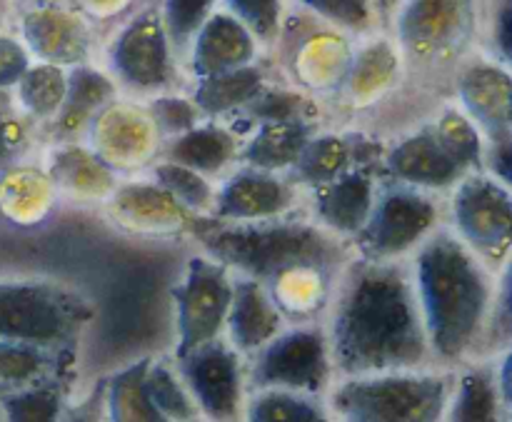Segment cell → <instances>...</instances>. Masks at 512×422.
Instances as JSON below:
<instances>
[{
  "mask_svg": "<svg viewBox=\"0 0 512 422\" xmlns=\"http://www.w3.org/2000/svg\"><path fill=\"white\" fill-rule=\"evenodd\" d=\"M188 238L198 253L213 258L233 275L258 280L260 285L303 263L343 268L353 255L350 243L315 225L308 215H288L258 223L195 218Z\"/></svg>",
  "mask_w": 512,
  "mask_h": 422,
  "instance_id": "3",
  "label": "cell"
},
{
  "mask_svg": "<svg viewBox=\"0 0 512 422\" xmlns=\"http://www.w3.org/2000/svg\"><path fill=\"white\" fill-rule=\"evenodd\" d=\"M240 148H243V140L230 128L200 123L188 133L170 138V143L163 145L160 160H170V163L195 170L203 178L215 180L218 175L228 173L230 165L238 163Z\"/></svg>",
  "mask_w": 512,
  "mask_h": 422,
  "instance_id": "26",
  "label": "cell"
},
{
  "mask_svg": "<svg viewBox=\"0 0 512 422\" xmlns=\"http://www.w3.org/2000/svg\"><path fill=\"white\" fill-rule=\"evenodd\" d=\"M30 68V53L15 38L0 35V88L18 85L25 70Z\"/></svg>",
  "mask_w": 512,
  "mask_h": 422,
  "instance_id": "47",
  "label": "cell"
},
{
  "mask_svg": "<svg viewBox=\"0 0 512 422\" xmlns=\"http://www.w3.org/2000/svg\"><path fill=\"white\" fill-rule=\"evenodd\" d=\"M335 383L323 325H288L253 358L245 360V388L325 398Z\"/></svg>",
  "mask_w": 512,
  "mask_h": 422,
  "instance_id": "8",
  "label": "cell"
},
{
  "mask_svg": "<svg viewBox=\"0 0 512 422\" xmlns=\"http://www.w3.org/2000/svg\"><path fill=\"white\" fill-rule=\"evenodd\" d=\"M265 75L258 65H243L238 70H228V73L210 75V78H200L195 85L193 103L200 110V115H218L230 113V110L245 108L255 95L263 90Z\"/></svg>",
  "mask_w": 512,
  "mask_h": 422,
  "instance_id": "33",
  "label": "cell"
},
{
  "mask_svg": "<svg viewBox=\"0 0 512 422\" xmlns=\"http://www.w3.org/2000/svg\"><path fill=\"white\" fill-rule=\"evenodd\" d=\"M35 8H50V5H63L65 0H33Z\"/></svg>",
  "mask_w": 512,
  "mask_h": 422,
  "instance_id": "53",
  "label": "cell"
},
{
  "mask_svg": "<svg viewBox=\"0 0 512 422\" xmlns=\"http://www.w3.org/2000/svg\"><path fill=\"white\" fill-rule=\"evenodd\" d=\"M308 100L293 90H260L245 110L255 123H283V120H305Z\"/></svg>",
  "mask_w": 512,
  "mask_h": 422,
  "instance_id": "46",
  "label": "cell"
},
{
  "mask_svg": "<svg viewBox=\"0 0 512 422\" xmlns=\"http://www.w3.org/2000/svg\"><path fill=\"white\" fill-rule=\"evenodd\" d=\"M405 0H373V10L375 15H383V18H388L390 13H395V10L403 5Z\"/></svg>",
  "mask_w": 512,
  "mask_h": 422,
  "instance_id": "52",
  "label": "cell"
},
{
  "mask_svg": "<svg viewBox=\"0 0 512 422\" xmlns=\"http://www.w3.org/2000/svg\"><path fill=\"white\" fill-rule=\"evenodd\" d=\"M20 143H23V128L18 120L8 118L0 108V170L13 163V153L20 148Z\"/></svg>",
  "mask_w": 512,
  "mask_h": 422,
  "instance_id": "49",
  "label": "cell"
},
{
  "mask_svg": "<svg viewBox=\"0 0 512 422\" xmlns=\"http://www.w3.org/2000/svg\"><path fill=\"white\" fill-rule=\"evenodd\" d=\"M148 113L163 138H178L200 125V118H203L193 100L180 98V95H158L150 100Z\"/></svg>",
  "mask_w": 512,
  "mask_h": 422,
  "instance_id": "43",
  "label": "cell"
},
{
  "mask_svg": "<svg viewBox=\"0 0 512 422\" xmlns=\"http://www.w3.org/2000/svg\"><path fill=\"white\" fill-rule=\"evenodd\" d=\"M298 3L323 18L325 23L353 30V33H363L375 20L373 0H298Z\"/></svg>",
  "mask_w": 512,
  "mask_h": 422,
  "instance_id": "45",
  "label": "cell"
},
{
  "mask_svg": "<svg viewBox=\"0 0 512 422\" xmlns=\"http://www.w3.org/2000/svg\"><path fill=\"white\" fill-rule=\"evenodd\" d=\"M243 422H333L325 398L285 393V390H260L245 400Z\"/></svg>",
  "mask_w": 512,
  "mask_h": 422,
  "instance_id": "35",
  "label": "cell"
},
{
  "mask_svg": "<svg viewBox=\"0 0 512 422\" xmlns=\"http://www.w3.org/2000/svg\"><path fill=\"white\" fill-rule=\"evenodd\" d=\"M150 358L125 363L103 378V415L105 422H168L155 410L145 390V368Z\"/></svg>",
  "mask_w": 512,
  "mask_h": 422,
  "instance_id": "30",
  "label": "cell"
},
{
  "mask_svg": "<svg viewBox=\"0 0 512 422\" xmlns=\"http://www.w3.org/2000/svg\"><path fill=\"white\" fill-rule=\"evenodd\" d=\"M445 225L443 195L385 180L363 225L350 243L353 255L375 263H408L415 250Z\"/></svg>",
  "mask_w": 512,
  "mask_h": 422,
  "instance_id": "6",
  "label": "cell"
},
{
  "mask_svg": "<svg viewBox=\"0 0 512 422\" xmlns=\"http://www.w3.org/2000/svg\"><path fill=\"white\" fill-rule=\"evenodd\" d=\"M230 15L250 30L255 40H273L283 23V0H225Z\"/></svg>",
  "mask_w": 512,
  "mask_h": 422,
  "instance_id": "44",
  "label": "cell"
},
{
  "mask_svg": "<svg viewBox=\"0 0 512 422\" xmlns=\"http://www.w3.org/2000/svg\"><path fill=\"white\" fill-rule=\"evenodd\" d=\"M103 215L118 233L153 243L188 238L195 215L153 178L120 180L103 205Z\"/></svg>",
  "mask_w": 512,
  "mask_h": 422,
  "instance_id": "12",
  "label": "cell"
},
{
  "mask_svg": "<svg viewBox=\"0 0 512 422\" xmlns=\"http://www.w3.org/2000/svg\"><path fill=\"white\" fill-rule=\"evenodd\" d=\"M85 13H90L93 18H110V15L120 13L130 5V0H75Z\"/></svg>",
  "mask_w": 512,
  "mask_h": 422,
  "instance_id": "51",
  "label": "cell"
},
{
  "mask_svg": "<svg viewBox=\"0 0 512 422\" xmlns=\"http://www.w3.org/2000/svg\"><path fill=\"white\" fill-rule=\"evenodd\" d=\"M333 422H348V420H335V418H333Z\"/></svg>",
  "mask_w": 512,
  "mask_h": 422,
  "instance_id": "54",
  "label": "cell"
},
{
  "mask_svg": "<svg viewBox=\"0 0 512 422\" xmlns=\"http://www.w3.org/2000/svg\"><path fill=\"white\" fill-rule=\"evenodd\" d=\"M70 380H48L18 393L0 395L5 422H60L68 408Z\"/></svg>",
  "mask_w": 512,
  "mask_h": 422,
  "instance_id": "36",
  "label": "cell"
},
{
  "mask_svg": "<svg viewBox=\"0 0 512 422\" xmlns=\"http://www.w3.org/2000/svg\"><path fill=\"white\" fill-rule=\"evenodd\" d=\"M23 38L40 63L75 68L85 65L93 45V33L83 15L63 5L33 8L23 18Z\"/></svg>",
  "mask_w": 512,
  "mask_h": 422,
  "instance_id": "18",
  "label": "cell"
},
{
  "mask_svg": "<svg viewBox=\"0 0 512 422\" xmlns=\"http://www.w3.org/2000/svg\"><path fill=\"white\" fill-rule=\"evenodd\" d=\"M350 140L348 135L338 133H323L310 135L305 143L303 153H300L298 163L288 173V178L298 185L300 190L318 188V185L330 183L345 170H350Z\"/></svg>",
  "mask_w": 512,
  "mask_h": 422,
  "instance_id": "34",
  "label": "cell"
},
{
  "mask_svg": "<svg viewBox=\"0 0 512 422\" xmlns=\"http://www.w3.org/2000/svg\"><path fill=\"white\" fill-rule=\"evenodd\" d=\"M288 328L283 315L258 280L233 275V300L225 318L223 340L243 360L253 358L260 348Z\"/></svg>",
  "mask_w": 512,
  "mask_h": 422,
  "instance_id": "20",
  "label": "cell"
},
{
  "mask_svg": "<svg viewBox=\"0 0 512 422\" xmlns=\"http://www.w3.org/2000/svg\"><path fill=\"white\" fill-rule=\"evenodd\" d=\"M495 378V360H473L455 370L443 422H510Z\"/></svg>",
  "mask_w": 512,
  "mask_h": 422,
  "instance_id": "25",
  "label": "cell"
},
{
  "mask_svg": "<svg viewBox=\"0 0 512 422\" xmlns=\"http://www.w3.org/2000/svg\"><path fill=\"white\" fill-rule=\"evenodd\" d=\"M75 350L40 348L0 340V395L18 393L48 380H73Z\"/></svg>",
  "mask_w": 512,
  "mask_h": 422,
  "instance_id": "27",
  "label": "cell"
},
{
  "mask_svg": "<svg viewBox=\"0 0 512 422\" xmlns=\"http://www.w3.org/2000/svg\"><path fill=\"white\" fill-rule=\"evenodd\" d=\"M378 170L350 168L330 183L303 190L308 200V218L335 238L353 243L355 235L368 223L370 210L380 190Z\"/></svg>",
  "mask_w": 512,
  "mask_h": 422,
  "instance_id": "16",
  "label": "cell"
},
{
  "mask_svg": "<svg viewBox=\"0 0 512 422\" xmlns=\"http://www.w3.org/2000/svg\"><path fill=\"white\" fill-rule=\"evenodd\" d=\"M303 190L288 175L243 168L228 175L215 188L210 218L223 223H258V220L288 218L298 213Z\"/></svg>",
  "mask_w": 512,
  "mask_h": 422,
  "instance_id": "14",
  "label": "cell"
},
{
  "mask_svg": "<svg viewBox=\"0 0 512 422\" xmlns=\"http://www.w3.org/2000/svg\"><path fill=\"white\" fill-rule=\"evenodd\" d=\"M68 90V70L58 65L38 63L25 70L18 80V100L38 120H53Z\"/></svg>",
  "mask_w": 512,
  "mask_h": 422,
  "instance_id": "39",
  "label": "cell"
},
{
  "mask_svg": "<svg viewBox=\"0 0 512 422\" xmlns=\"http://www.w3.org/2000/svg\"><path fill=\"white\" fill-rule=\"evenodd\" d=\"M110 65L118 80L140 93L165 88L173 75V48L158 8L135 15L110 45Z\"/></svg>",
  "mask_w": 512,
  "mask_h": 422,
  "instance_id": "15",
  "label": "cell"
},
{
  "mask_svg": "<svg viewBox=\"0 0 512 422\" xmlns=\"http://www.w3.org/2000/svg\"><path fill=\"white\" fill-rule=\"evenodd\" d=\"M203 422H243L245 360L223 338L173 360Z\"/></svg>",
  "mask_w": 512,
  "mask_h": 422,
  "instance_id": "10",
  "label": "cell"
},
{
  "mask_svg": "<svg viewBox=\"0 0 512 422\" xmlns=\"http://www.w3.org/2000/svg\"><path fill=\"white\" fill-rule=\"evenodd\" d=\"M455 370H405V373L343 378L325 395L330 415L348 422H443Z\"/></svg>",
  "mask_w": 512,
  "mask_h": 422,
  "instance_id": "4",
  "label": "cell"
},
{
  "mask_svg": "<svg viewBox=\"0 0 512 422\" xmlns=\"http://www.w3.org/2000/svg\"><path fill=\"white\" fill-rule=\"evenodd\" d=\"M465 115L478 125L488 143L510 140L512 83L510 73L495 63H475L460 78Z\"/></svg>",
  "mask_w": 512,
  "mask_h": 422,
  "instance_id": "22",
  "label": "cell"
},
{
  "mask_svg": "<svg viewBox=\"0 0 512 422\" xmlns=\"http://www.w3.org/2000/svg\"><path fill=\"white\" fill-rule=\"evenodd\" d=\"M60 422H105L103 415V380L95 383V388L80 400L78 405H68Z\"/></svg>",
  "mask_w": 512,
  "mask_h": 422,
  "instance_id": "48",
  "label": "cell"
},
{
  "mask_svg": "<svg viewBox=\"0 0 512 422\" xmlns=\"http://www.w3.org/2000/svg\"><path fill=\"white\" fill-rule=\"evenodd\" d=\"M58 205V193L43 165L10 163L0 170V218L15 228H38Z\"/></svg>",
  "mask_w": 512,
  "mask_h": 422,
  "instance_id": "24",
  "label": "cell"
},
{
  "mask_svg": "<svg viewBox=\"0 0 512 422\" xmlns=\"http://www.w3.org/2000/svg\"><path fill=\"white\" fill-rule=\"evenodd\" d=\"M213 5L215 0H163L160 20L173 53H188L198 30L213 15Z\"/></svg>",
  "mask_w": 512,
  "mask_h": 422,
  "instance_id": "41",
  "label": "cell"
},
{
  "mask_svg": "<svg viewBox=\"0 0 512 422\" xmlns=\"http://www.w3.org/2000/svg\"><path fill=\"white\" fill-rule=\"evenodd\" d=\"M145 390L153 400L155 410L168 422H195L200 420L193 398L185 390L173 360L150 358L145 368Z\"/></svg>",
  "mask_w": 512,
  "mask_h": 422,
  "instance_id": "37",
  "label": "cell"
},
{
  "mask_svg": "<svg viewBox=\"0 0 512 422\" xmlns=\"http://www.w3.org/2000/svg\"><path fill=\"white\" fill-rule=\"evenodd\" d=\"M353 60V48L338 33H315L298 48L293 70L303 85L313 90L338 88Z\"/></svg>",
  "mask_w": 512,
  "mask_h": 422,
  "instance_id": "32",
  "label": "cell"
},
{
  "mask_svg": "<svg viewBox=\"0 0 512 422\" xmlns=\"http://www.w3.org/2000/svg\"><path fill=\"white\" fill-rule=\"evenodd\" d=\"M150 178H153L160 188L168 190V193L173 195L183 208H188L195 218H210L215 205V188H218L213 180L203 178L200 173L183 168V165L178 163H170V160H158V163L150 168Z\"/></svg>",
  "mask_w": 512,
  "mask_h": 422,
  "instance_id": "40",
  "label": "cell"
},
{
  "mask_svg": "<svg viewBox=\"0 0 512 422\" xmlns=\"http://www.w3.org/2000/svg\"><path fill=\"white\" fill-rule=\"evenodd\" d=\"M95 308L75 290L45 280H0V340L75 350Z\"/></svg>",
  "mask_w": 512,
  "mask_h": 422,
  "instance_id": "5",
  "label": "cell"
},
{
  "mask_svg": "<svg viewBox=\"0 0 512 422\" xmlns=\"http://www.w3.org/2000/svg\"><path fill=\"white\" fill-rule=\"evenodd\" d=\"M323 330L335 380L435 368L408 263L350 255Z\"/></svg>",
  "mask_w": 512,
  "mask_h": 422,
  "instance_id": "1",
  "label": "cell"
},
{
  "mask_svg": "<svg viewBox=\"0 0 512 422\" xmlns=\"http://www.w3.org/2000/svg\"><path fill=\"white\" fill-rule=\"evenodd\" d=\"M88 148L118 175H138L150 170L163 155V135L148 108L133 103H113L100 110L88 125Z\"/></svg>",
  "mask_w": 512,
  "mask_h": 422,
  "instance_id": "11",
  "label": "cell"
},
{
  "mask_svg": "<svg viewBox=\"0 0 512 422\" xmlns=\"http://www.w3.org/2000/svg\"><path fill=\"white\" fill-rule=\"evenodd\" d=\"M195 422H203V420H195Z\"/></svg>",
  "mask_w": 512,
  "mask_h": 422,
  "instance_id": "55",
  "label": "cell"
},
{
  "mask_svg": "<svg viewBox=\"0 0 512 422\" xmlns=\"http://www.w3.org/2000/svg\"><path fill=\"white\" fill-rule=\"evenodd\" d=\"M473 0H405L398 13V43L415 60L455 53L473 30Z\"/></svg>",
  "mask_w": 512,
  "mask_h": 422,
  "instance_id": "13",
  "label": "cell"
},
{
  "mask_svg": "<svg viewBox=\"0 0 512 422\" xmlns=\"http://www.w3.org/2000/svg\"><path fill=\"white\" fill-rule=\"evenodd\" d=\"M400 55L390 40L380 38L375 43L365 45L358 55H353L350 68L345 73L343 88L345 98L353 105L363 108V105L375 103L390 85L398 78Z\"/></svg>",
  "mask_w": 512,
  "mask_h": 422,
  "instance_id": "31",
  "label": "cell"
},
{
  "mask_svg": "<svg viewBox=\"0 0 512 422\" xmlns=\"http://www.w3.org/2000/svg\"><path fill=\"white\" fill-rule=\"evenodd\" d=\"M512 190L488 173H470L445 200V225L495 275L510 265Z\"/></svg>",
  "mask_w": 512,
  "mask_h": 422,
  "instance_id": "7",
  "label": "cell"
},
{
  "mask_svg": "<svg viewBox=\"0 0 512 422\" xmlns=\"http://www.w3.org/2000/svg\"><path fill=\"white\" fill-rule=\"evenodd\" d=\"M313 135L308 120H283V123H258L240 148L238 163L243 168L263 173L288 175L298 163L305 143Z\"/></svg>",
  "mask_w": 512,
  "mask_h": 422,
  "instance_id": "28",
  "label": "cell"
},
{
  "mask_svg": "<svg viewBox=\"0 0 512 422\" xmlns=\"http://www.w3.org/2000/svg\"><path fill=\"white\" fill-rule=\"evenodd\" d=\"M115 83L100 70L90 65H75L68 73V90L65 100L55 115V133L63 143H70V138L93 123L95 115L103 108H108L115 100Z\"/></svg>",
  "mask_w": 512,
  "mask_h": 422,
  "instance_id": "29",
  "label": "cell"
},
{
  "mask_svg": "<svg viewBox=\"0 0 512 422\" xmlns=\"http://www.w3.org/2000/svg\"><path fill=\"white\" fill-rule=\"evenodd\" d=\"M230 300L233 273L208 255H190L173 288V360L223 338Z\"/></svg>",
  "mask_w": 512,
  "mask_h": 422,
  "instance_id": "9",
  "label": "cell"
},
{
  "mask_svg": "<svg viewBox=\"0 0 512 422\" xmlns=\"http://www.w3.org/2000/svg\"><path fill=\"white\" fill-rule=\"evenodd\" d=\"M380 173L393 183L433 195H448L465 175H470L445 153L433 128L405 135L403 140L385 148Z\"/></svg>",
  "mask_w": 512,
  "mask_h": 422,
  "instance_id": "17",
  "label": "cell"
},
{
  "mask_svg": "<svg viewBox=\"0 0 512 422\" xmlns=\"http://www.w3.org/2000/svg\"><path fill=\"white\" fill-rule=\"evenodd\" d=\"M43 168L53 180L58 200L75 205H105L120 185L118 175L80 143L55 145Z\"/></svg>",
  "mask_w": 512,
  "mask_h": 422,
  "instance_id": "21",
  "label": "cell"
},
{
  "mask_svg": "<svg viewBox=\"0 0 512 422\" xmlns=\"http://www.w3.org/2000/svg\"><path fill=\"white\" fill-rule=\"evenodd\" d=\"M258 40L230 13H213L190 43V70L195 78L238 70L255 58Z\"/></svg>",
  "mask_w": 512,
  "mask_h": 422,
  "instance_id": "23",
  "label": "cell"
},
{
  "mask_svg": "<svg viewBox=\"0 0 512 422\" xmlns=\"http://www.w3.org/2000/svg\"><path fill=\"white\" fill-rule=\"evenodd\" d=\"M510 28H512V5L510 0H505L503 8H500L498 13V33H495V38H498V50H500V58L503 60H510Z\"/></svg>",
  "mask_w": 512,
  "mask_h": 422,
  "instance_id": "50",
  "label": "cell"
},
{
  "mask_svg": "<svg viewBox=\"0 0 512 422\" xmlns=\"http://www.w3.org/2000/svg\"><path fill=\"white\" fill-rule=\"evenodd\" d=\"M408 268L433 365L458 370L473 360L493 308L498 275L448 225L415 250Z\"/></svg>",
  "mask_w": 512,
  "mask_h": 422,
  "instance_id": "2",
  "label": "cell"
},
{
  "mask_svg": "<svg viewBox=\"0 0 512 422\" xmlns=\"http://www.w3.org/2000/svg\"><path fill=\"white\" fill-rule=\"evenodd\" d=\"M510 265L498 275V290H495L493 308H490L488 323H485L480 343L475 348L473 360H495L508 353L512 345V313H510ZM470 360V363H473Z\"/></svg>",
  "mask_w": 512,
  "mask_h": 422,
  "instance_id": "42",
  "label": "cell"
},
{
  "mask_svg": "<svg viewBox=\"0 0 512 422\" xmlns=\"http://www.w3.org/2000/svg\"><path fill=\"white\" fill-rule=\"evenodd\" d=\"M340 270L343 268L335 265L303 263L283 270L263 288L283 315L285 325H323Z\"/></svg>",
  "mask_w": 512,
  "mask_h": 422,
  "instance_id": "19",
  "label": "cell"
},
{
  "mask_svg": "<svg viewBox=\"0 0 512 422\" xmlns=\"http://www.w3.org/2000/svg\"><path fill=\"white\" fill-rule=\"evenodd\" d=\"M433 133L445 153L465 170L480 173L485 158V138L478 125L458 108H448L433 125Z\"/></svg>",
  "mask_w": 512,
  "mask_h": 422,
  "instance_id": "38",
  "label": "cell"
}]
</instances>
